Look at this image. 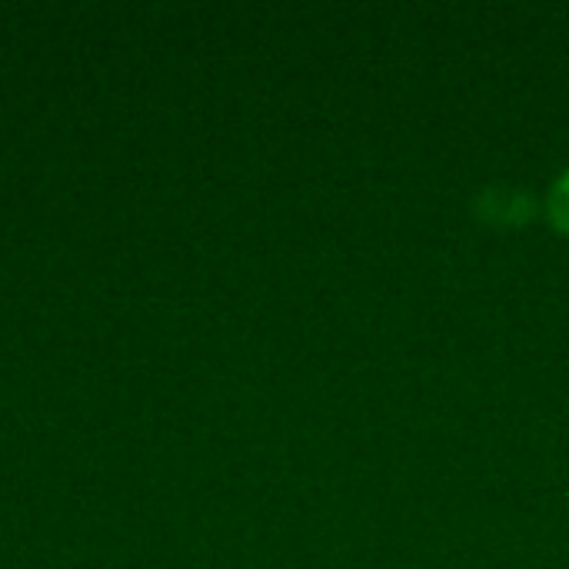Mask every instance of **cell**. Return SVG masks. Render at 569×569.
I'll return each mask as SVG.
<instances>
[{"mask_svg": "<svg viewBox=\"0 0 569 569\" xmlns=\"http://www.w3.org/2000/svg\"><path fill=\"white\" fill-rule=\"evenodd\" d=\"M547 217L553 220L557 230L569 233V170L557 177V183L547 193Z\"/></svg>", "mask_w": 569, "mask_h": 569, "instance_id": "2", "label": "cell"}, {"mask_svg": "<svg viewBox=\"0 0 569 569\" xmlns=\"http://www.w3.org/2000/svg\"><path fill=\"white\" fill-rule=\"evenodd\" d=\"M537 210H540L537 193H530L527 187H510V183L483 187L473 200V213L493 227H520V223L533 220Z\"/></svg>", "mask_w": 569, "mask_h": 569, "instance_id": "1", "label": "cell"}]
</instances>
